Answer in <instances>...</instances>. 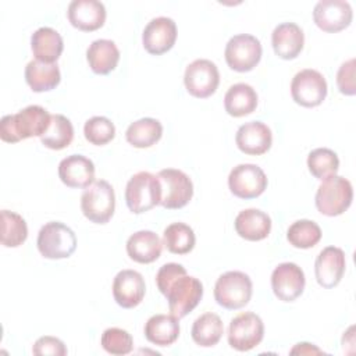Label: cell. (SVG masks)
<instances>
[{"label":"cell","instance_id":"cell-1","mask_svg":"<svg viewBox=\"0 0 356 356\" xmlns=\"http://www.w3.org/2000/svg\"><path fill=\"white\" fill-rule=\"evenodd\" d=\"M156 285L167 298L170 314L178 320L188 316L203 298V284L186 274L182 264H163L156 274Z\"/></svg>","mask_w":356,"mask_h":356},{"label":"cell","instance_id":"cell-2","mask_svg":"<svg viewBox=\"0 0 356 356\" xmlns=\"http://www.w3.org/2000/svg\"><path fill=\"white\" fill-rule=\"evenodd\" d=\"M51 121V114L38 104L28 106L17 114L4 115L0 121V138L7 143H17L22 139L42 136Z\"/></svg>","mask_w":356,"mask_h":356},{"label":"cell","instance_id":"cell-3","mask_svg":"<svg viewBox=\"0 0 356 356\" xmlns=\"http://www.w3.org/2000/svg\"><path fill=\"white\" fill-rule=\"evenodd\" d=\"M353 200V188L349 179L341 175H331L318 185L314 203L317 210L327 217H337L345 213Z\"/></svg>","mask_w":356,"mask_h":356},{"label":"cell","instance_id":"cell-4","mask_svg":"<svg viewBox=\"0 0 356 356\" xmlns=\"http://www.w3.org/2000/svg\"><path fill=\"white\" fill-rule=\"evenodd\" d=\"M161 185L157 175L149 171L134 174L125 186V203L131 213L142 214L160 204Z\"/></svg>","mask_w":356,"mask_h":356},{"label":"cell","instance_id":"cell-5","mask_svg":"<svg viewBox=\"0 0 356 356\" xmlns=\"http://www.w3.org/2000/svg\"><path fill=\"white\" fill-rule=\"evenodd\" d=\"M36 245L44 259H67L76 249V236L68 225L60 221H49L39 229Z\"/></svg>","mask_w":356,"mask_h":356},{"label":"cell","instance_id":"cell-6","mask_svg":"<svg viewBox=\"0 0 356 356\" xmlns=\"http://www.w3.org/2000/svg\"><path fill=\"white\" fill-rule=\"evenodd\" d=\"M253 292V284L248 274L242 271H227L221 274L214 285L216 302L227 310L245 307Z\"/></svg>","mask_w":356,"mask_h":356},{"label":"cell","instance_id":"cell-7","mask_svg":"<svg viewBox=\"0 0 356 356\" xmlns=\"http://www.w3.org/2000/svg\"><path fill=\"white\" fill-rule=\"evenodd\" d=\"M81 210L90 222H108L115 210V193L111 184L99 179L85 188L81 196Z\"/></svg>","mask_w":356,"mask_h":356},{"label":"cell","instance_id":"cell-8","mask_svg":"<svg viewBox=\"0 0 356 356\" xmlns=\"http://www.w3.org/2000/svg\"><path fill=\"white\" fill-rule=\"evenodd\" d=\"M263 54L260 40L249 33H238L232 36L224 50L227 65L236 72L252 71L260 61Z\"/></svg>","mask_w":356,"mask_h":356},{"label":"cell","instance_id":"cell-9","mask_svg":"<svg viewBox=\"0 0 356 356\" xmlns=\"http://www.w3.org/2000/svg\"><path fill=\"white\" fill-rule=\"evenodd\" d=\"M157 178L161 185L160 204L164 209L177 210L185 207L193 196V184L191 178L181 170H160Z\"/></svg>","mask_w":356,"mask_h":356},{"label":"cell","instance_id":"cell-10","mask_svg":"<svg viewBox=\"0 0 356 356\" xmlns=\"http://www.w3.org/2000/svg\"><path fill=\"white\" fill-rule=\"evenodd\" d=\"M264 337V324L260 316L253 312H243L235 316L228 327V343L238 352H248L256 348Z\"/></svg>","mask_w":356,"mask_h":356},{"label":"cell","instance_id":"cell-11","mask_svg":"<svg viewBox=\"0 0 356 356\" xmlns=\"http://www.w3.org/2000/svg\"><path fill=\"white\" fill-rule=\"evenodd\" d=\"M327 81L316 70L305 68L295 74L291 82V96L302 107H317L327 96Z\"/></svg>","mask_w":356,"mask_h":356},{"label":"cell","instance_id":"cell-12","mask_svg":"<svg viewBox=\"0 0 356 356\" xmlns=\"http://www.w3.org/2000/svg\"><path fill=\"white\" fill-rule=\"evenodd\" d=\"M184 83L189 95L197 99H207L218 88L220 72L217 65L207 58L192 61L184 74Z\"/></svg>","mask_w":356,"mask_h":356},{"label":"cell","instance_id":"cell-13","mask_svg":"<svg viewBox=\"0 0 356 356\" xmlns=\"http://www.w3.org/2000/svg\"><path fill=\"white\" fill-rule=\"evenodd\" d=\"M267 177L264 171L250 163L238 164L228 175V188L231 193L239 199L259 197L267 188Z\"/></svg>","mask_w":356,"mask_h":356},{"label":"cell","instance_id":"cell-14","mask_svg":"<svg viewBox=\"0 0 356 356\" xmlns=\"http://www.w3.org/2000/svg\"><path fill=\"white\" fill-rule=\"evenodd\" d=\"M305 285V273L296 263L285 261L273 270L271 289L282 302L296 300L303 293Z\"/></svg>","mask_w":356,"mask_h":356},{"label":"cell","instance_id":"cell-15","mask_svg":"<svg viewBox=\"0 0 356 356\" xmlns=\"http://www.w3.org/2000/svg\"><path fill=\"white\" fill-rule=\"evenodd\" d=\"M353 11L345 0H320L313 8V21L324 32L335 33L348 28Z\"/></svg>","mask_w":356,"mask_h":356},{"label":"cell","instance_id":"cell-16","mask_svg":"<svg viewBox=\"0 0 356 356\" xmlns=\"http://www.w3.org/2000/svg\"><path fill=\"white\" fill-rule=\"evenodd\" d=\"M177 40V25L172 18L156 17L147 22L142 33V43L147 53L161 56L172 49Z\"/></svg>","mask_w":356,"mask_h":356},{"label":"cell","instance_id":"cell-17","mask_svg":"<svg viewBox=\"0 0 356 356\" xmlns=\"http://www.w3.org/2000/svg\"><path fill=\"white\" fill-rule=\"evenodd\" d=\"M345 267L346 259L341 248H324L317 254L314 261V275L317 284L325 289L335 288L345 274Z\"/></svg>","mask_w":356,"mask_h":356},{"label":"cell","instance_id":"cell-18","mask_svg":"<svg viewBox=\"0 0 356 356\" xmlns=\"http://www.w3.org/2000/svg\"><path fill=\"white\" fill-rule=\"evenodd\" d=\"M146 284L140 273L135 270H121L113 281V296L118 306L134 309L143 300Z\"/></svg>","mask_w":356,"mask_h":356},{"label":"cell","instance_id":"cell-19","mask_svg":"<svg viewBox=\"0 0 356 356\" xmlns=\"http://www.w3.org/2000/svg\"><path fill=\"white\" fill-rule=\"evenodd\" d=\"M70 24L83 32H93L106 22V7L97 0H74L67 10Z\"/></svg>","mask_w":356,"mask_h":356},{"label":"cell","instance_id":"cell-20","mask_svg":"<svg viewBox=\"0 0 356 356\" xmlns=\"http://www.w3.org/2000/svg\"><path fill=\"white\" fill-rule=\"evenodd\" d=\"M238 149L249 156H261L273 145L271 129L261 121H250L241 125L235 135Z\"/></svg>","mask_w":356,"mask_h":356},{"label":"cell","instance_id":"cell-21","mask_svg":"<svg viewBox=\"0 0 356 356\" xmlns=\"http://www.w3.org/2000/svg\"><path fill=\"white\" fill-rule=\"evenodd\" d=\"M58 177L68 188H88L95 182V164L82 154L67 156L58 164Z\"/></svg>","mask_w":356,"mask_h":356},{"label":"cell","instance_id":"cell-22","mask_svg":"<svg viewBox=\"0 0 356 356\" xmlns=\"http://www.w3.org/2000/svg\"><path fill=\"white\" fill-rule=\"evenodd\" d=\"M271 44L275 56L282 60H293L303 50V31L295 22H281L271 33Z\"/></svg>","mask_w":356,"mask_h":356},{"label":"cell","instance_id":"cell-23","mask_svg":"<svg viewBox=\"0 0 356 356\" xmlns=\"http://www.w3.org/2000/svg\"><path fill=\"white\" fill-rule=\"evenodd\" d=\"M236 234L250 242L263 241L271 231V218L259 209H246L238 213L234 221Z\"/></svg>","mask_w":356,"mask_h":356},{"label":"cell","instance_id":"cell-24","mask_svg":"<svg viewBox=\"0 0 356 356\" xmlns=\"http://www.w3.org/2000/svg\"><path fill=\"white\" fill-rule=\"evenodd\" d=\"M163 250V242L159 235L149 229L134 232L127 241V253L131 260L149 264L156 261Z\"/></svg>","mask_w":356,"mask_h":356},{"label":"cell","instance_id":"cell-25","mask_svg":"<svg viewBox=\"0 0 356 356\" xmlns=\"http://www.w3.org/2000/svg\"><path fill=\"white\" fill-rule=\"evenodd\" d=\"M86 60L95 74L107 75L117 68L120 50L110 39H96L86 50Z\"/></svg>","mask_w":356,"mask_h":356},{"label":"cell","instance_id":"cell-26","mask_svg":"<svg viewBox=\"0 0 356 356\" xmlns=\"http://www.w3.org/2000/svg\"><path fill=\"white\" fill-rule=\"evenodd\" d=\"M31 49L35 60L43 63H56L64 50V42L56 29L42 26L32 33Z\"/></svg>","mask_w":356,"mask_h":356},{"label":"cell","instance_id":"cell-27","mask_svg":"<svg viewBox=\"0 0 356 356\" xmlns=\"http://www.w3.org/2000/svg\"><path fill=\"white\" fill-rule=\"evenodd\" d=\"M25 81L36 93L49 92L60 83L61 72L57 63L31 60L25 67Z\"/></svg>","mask_w":356,"mask_h":356},{"label":"cell","instance_id":"cell-28","mask_svg":"<svg viewBox=\"0 0 356 356\" xmlns=\"http://www.w3.org/2000/svg\"><path fill=\"white\" fill-rule=\"evenodd\" d=\"M146 339L157 346H170L179 337V321L172 314H154L145 324Z\"/></svg>","mask_w":356,"mask_h":356},{"label":"cell","instance_id":"cell-29","mask_svg":"<svg viewBox=\"0 0 356 356\" xmlns=\"http://www.w3.org/2000/svg\"><path fill=\"white\" fill-rule=\"evenodd\" d=\"M257 107V93L249 83H234L224 96V108L232 117H245Z\"/></svg>","mask_w":356,"mask_h":356},{"label":"cell","instance_id":"cell-30","mask_svg":"<svg viewBox=\"0 0 356 356\" xmlns=\"http://www.w3.org/2000/svg\"><path fill=\"white\" fill-rule=\"evenodd\" d=\"M163 135V125L159 120L145 117L129 124L125 131V139L138 149H146L156 145Z\"/></svg>","mask_w":356,"mask_h":356},{"label":"cell","instance_id":"cell-31","mask_svg":"<svg viewBox=\"0 0 356 356\" xmlns=\"http://www.w3.org/2000/svg\"><path fill=\"white\" fill-rule=\"evenodd\" d=\"M224 334V325L216 313L207 312L199 316L192 325L191 335L196 345L202 348H211L217 345Z\"/></svg>","mask_w":356,"mask_h":356},{"label":"cell","instance_id":"cell-32","mask_svg":"<svg viewBox=\"0 0 356 356\" xmlns=\"http://www.w3.org/2000/svg\"><path fill=\"white\" fill-rule=\"evenodd\" d=\"M74 139L72 122L63 114H51L47 131L40 136L42 145L51 150H61L71 145Z\"/></svg>","mask_w":356,"mask_h":356},{"label":"cell","instance_id":"cell-33","mask_svg":"<svg viewBox=\"0 0 356 356\" xmlns=\"http://www.w3.org/2000/svg\"><path fill=\"white\" fill-rule=\"evenodd\" d=\"M196 236L185 222H172L163 232V245L174 254H186L193 250Z\"/></svg>","mask_w":356,"mask_h":356},{"label":"cell","instance_id":"cell-34","mask_svg":"<svg viewBox=\"0 0 356 356\" xmlns=\"http://www.w3.org/2000/svg\"><path fill=\"white\" fill-rule=\"evenodd\" d=\"M321 228L312 220H298L292 222L286 231L288 242L298 249H309L316 246L321 239Z\"/></svg>","mask_w":356,"mask_h":356},{"label":"cell","instance_id":"cell-35","mask_svg":"<svg viewBox=\"0 0 356 356\" xmlns=\"http://www.w3.org/2000/svg\"><path fill=\"white\" fill-rule=\"evenodd\" d=\"M28 238V225L25 220L10 210H1V245L17 248Z\"/></svg>","mask_w":356,"mask_h":356},{"label":"cell","instance_id":"cell-36","mask_svg":"<svg viewBox=\"0 0 356 356\" xmlns=\"http://www.w3.org/2000/svg\"><path fill=\"white\" fill-rule=\"evenodd\" d=\"M307 167L314 178L323 181L338 172L339 159L334 150L328 147H317L309 153Z\"/></svg>","mask_w":356,"mask_h":356},{"label":"cell","instance_id":"cell-37","mask_svg":"<svg viewBox=\"0 0 356 356\" xmlns=\"http://www.w3.org/2000/svg\"><path fill=\"white\" fill-rule=\"evenodd\" d=\"M85 139L95 146H104L115 136V127L110 118L95 115L83 125Z\"/></svg>","mask_w":356,"mask_h":356},{"label":"cell","instance_id":"cell-38","mask_svg":"<svg viewBox=\"0 0 356 356\" xmlns=\"http://www.w3.org/2000/svg\"><path fill=\"white\" fill-rule=\"evenodd\" d=\"M102 348L110 355H128L132 352L134 339L131 334L122 328L111 327L103 331L100 339Z\"/></svg>","mask_w":356,"mask_h":356},{"label":"cell","instance_id":"cell-39","mask_svg":"<svg viewBox=\"0 0 356 356\" xmlns=\"http://www.w3.org/2000/svg\"><path fill=\"white\" fill-rule=\"evenodd\" d=\"M337 86L342 95L353 96L356 93L355 85V58L342 63L337 72Z\"/></svg>","mask_w":356,"mask_h":356},{"label":"cell","instance_id":"cell-40","mask_svg":"<svg viewBox=\"0 0 356 356\" xmlns=\"http://www.w3.org/2000/svg\"><path fill=\"white\" fill-rule=\"evenodd\" d=\"M33 355H53V356H65L67 348L64 342L56 337L44 335L35 341L32 348Z\"/></svg>","mask_w":356,"mask_h":356},{"label":"cell","instance_id":"cell-41","mask_svg":"<svg viewBox=\"0 0 356 356\" xmlns=\"http://www.w3.org/2000/svg\"><path fill=\"white\" fill-rule=\"evenodd\" d=\"M291 353H292V355H293V353H300V355L307 353V355H310V353H323V350L318 349V348H317L316 345H313V343L300 342V343H296V345L291 349Z\"/></svg>","mask_w":356,"mask_h":356}]
</instances>
